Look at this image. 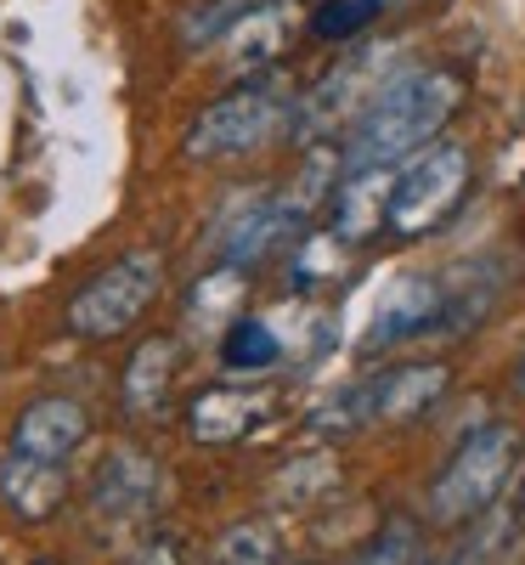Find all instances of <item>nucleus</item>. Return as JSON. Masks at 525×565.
I'll use <instances>...</instances> for the list:
<instances>
[{
	"label": "nucleus",
	"instance_id": "obj_5",
	"mask_svg": "<svg viewBox=\"0 0 525 565\" xmlns=\"http://www.w3.org/2000/svg\"><path fill=\"white\" fill-rule=\"evenodd\" d=\"M469 153L458 141H429L418 148L401 170H396V193H390V226L385 238H424V232H436L458 215L463 193H469Z\"/></svg>",
	"mask_w": 525,
	"mask_h": 565
},
{
	"label": "nucleus",
	"instance_id": "obj_17",
	"mask_svg": "<svg viewBox=\"0 0 525 565\" xmlns=\"http://www.w3.org/2000/svg\"><path fill=\"white\" fill-rule=\"evenodd\" d=\"M277 356H282V340H277V328L260 322V317H237L226 328V340H221V362L232 373H266Z\"/></svg>",
	"mask_w": 525,
	"mask_h": 565
},
{
	"label": "nucleus",
	"instance_id": "obj_11",
	"mask_svg": "<svg viewBox=\"0 0 525 565\" xmlns=\"http://www.w3.org/2000/svg\"><path fill=\"white\" fill-rule=\"evenodd\" d=\"M390 193H396V164L340 175V186H333V238L373 244L390 226Z\"/></svg>",
	"mask_w": 525,
	"mask_h": 565
},
{
	"label": "nucleus",
	"instance_id": "obj_23",
	"mask_svg": "<svg viewBox=\"0 0 525 565\" xmlns=\"http://www.w3.org/2000/svg\"><path fill=\"white\" fill-rule=\"evenodd\" d=\"M125 565H193V554H186V543L181 537H170V532H159V537H148Z\"/></svg>",
	"mask_w": 525,
	"mask_h": 565
},
{
	"label": "nucleus",
	"instance_id": "obj_14",
	"mask_svg": "<svg viewBox=\"0 0 525 565\" xmlns=\"http://www.w3.org/2000/svg\"><path fill=\"white\" fill-rule=\"evenodd\" d=\"M266 413H271V396L266 391L215 385V391L193 396V407H186V436H193L199 447H226L237 436H249Z\"/></svg>",
	"mask_w": 525,
	"mask_h": 565
},
{
	"label": "nucleus",
	"instance_id": "obj_6",
	"mask_svg": "<svg viewBox=\"0 0 525 565\" xmlns=\"http://www.w3.org/2000/svg\"><path fill=\"white\" fill-rule=\"evenodd\" d=\"M159 289H164V255L159 249H130L74 295L68 328L79 340H114L159 300Z\"/></svg>",
	"mask_w": 525,
	"mask_h": 565
},
{
	"label": "nucleus",
	"instance_id": "obj_3",
	"mask_svg": "<svg viewBox=\"0 0 525 565\" xmlns=\"http://www.w3.org/2000/svg\"><path fill=\"white\" fill-rule=\"evenodd\" d=\"M294 97L289 85L271 79V74H249L237 90H226L221 103H210L193 130H186V159H237V153H255L266 141L289 125Z\"/></svg>",
	"mask_w": 525,
	"mask_h": 565
},
{
	"label": "nucleus",
	"instance_id": "obj_13",
	"mask_svg": "<svg viewBox=\"0 0 525 565\" xmlns=\"http://www.w3.org/2000/svg\"><path fill=\"white\" fill-rule=\"evenodd\" d=\"M68 498V469L63 463H45V458H29V452H7L0 458V503H7L18 521L40 526L52 521Z\"/></svg>",
	"mask_w": 525,
	"mask_h": 565
},
{
	"label": "nucleus",
	"instance_id": "obj_2",
	"mask_svg": "<svg viewBox=\"0 0 525 565\" xmlns=\"http://www.w3.org/2000/svg\"><path fill=\"white\" fill-rule=\"evenodd\" d=\"M519 469V436L508 424H486V430H474L452 463L436 476L429 487V521L436 526H463V521H481V514L508 492Z\"/></svg>",
	"mask_w": 525,
	"mask_h": 565
},
{
	"label": "nucleus",
	"instance_id": "obj_25",
	"mask_svg": "<svg viewBox=\"0 0 525 565\" xmlns=\"http://www.w3.org/2000/svg\"><path fill=\"white\" fill-rule=\"evenodd\" d=\"M418 565H447V559H418Z\"/></svg>",
	"mask_w": 525,
	"mask_h": 565
},
{
	"label": "nucleus",
	"instance_id": "obj_9",
	"mask_svg": "<svg viewBox=\"0 0 525 565\" xmlns=\"http://www.w3.org/2000/svg\"><path fill=\"white\" fill-rule=\"evenodd\" d=\"M90 441V413L74 396H40L18 413L12 424V452L45 458V463H63Z\"/></svg>",
	"mask_w": 525,
	"mask_h": 565
},
{
	"label": "nucleus",
	"instance_id": "obj_10",
	"mask_svg": "<svg viewBox=\"0 0 525 565\" xmlns=\"http://www.w3.org/2000/svg\"><path fill=\"white\" fill-rule=\"evenodd\" d=\"M362 385H367V424H413L418 413H429L447 396L452 373L441 362H407L390 373H373Z\"/></svg>",
	"mask_w": 525,
	"mask_h": 565
},
{
	"label": "nucleus",
	"instance_id": "obj_16",
	"mask_svg": "<svg viewBox=\"0 0 525 565\" xmlns=\"http://www.w3.org/2000/svg\"><path fill=\"white\" fill-rule=\"evenodd\" d=\"M226 52H232V68H260V63H271L277 52H282V12L277 7H255V12H244L237 18V29H232V40H226Z\"/></svg>",
	"mask_w": 525,
	"mask_h": 565
},
{
	"label": "nucleus",
	"instance_id": "obj_21",
	"mask_svg": "<svg viewBox=\"0 0 525 565\" xmlns=\"http://www.w3.org/2000/svg\"><path fill=\"white\" fill-rule=\"evenodd\" d=\"M215 565H271V532L266 526H232L215 543Z\"/></svg>",
	"mask_w": 525,
	"mask_h": 565
},
{
	"label": "nucleus",
	"instance_id": "obj_8",
	"mask_svg": "<svg viewBox=\"0 0 525 565\" xmlns=\"http://www.w3.org/2000/svg\"><path fill=\"white\" fill-rule=\"evenodd\" d=\"M153 503H159V463L141 447H114L97 469V481H90V509L103 521L125 526V521H141Z\"/></svg>",
	"mask_w": 525,
	"mask_h": 565
},
{
	"label": "nucleus",
	"instance_id": "obj_20",
	"mask_svg": "<svg viewBox=\"0 0 525 565\" xmlns=\"http://www.w3.org/2000/svg\"><path fill=\"white\" fill-rule=\"evenodd\" d=\"M351 565H418V526L413 521H390Z\"/></svg>",
	"mask_w": 525,
	"mask_h": 565
},
{
	"label": "nucleus",
	"instance_id": "obj_18",
	"mask_svg": "<svg viewBox=\"0 0 525 565\" xmlns=\"http://www.w3.org/2000/svg\"><path fill=\"white\" fill-rule=\"evenodd\" d=\"M340 249H345V238H333V232L300 238V255H294V266H289V282H294V289H322V282H340V277H345Z\"/></svg>",
	"mask_w": 525,
	"mask_h": 565
},
{
	"label": "nucleus",
	"instance_id": "obj_12",
	"mask_svg": "<svg viewBox=\"0 0 525 565\" xmlns=\"http://www.w3.org/2000/svg\"><path fill=\"white\" fill-rule=\"evenodd\" d=\"M436 317H441V277H401V282H390V295L378 306L362 345L390 351L401 340H424V334H436Z\"/></svg>",
	"mask_w": 525,
	"mask_h": 565
},
{
	"label": "nucleus",
	"instance_id": "obj_1",
	"mask_svg": "<svg viewBox=\"0 0 525 565\" xmlns=\"http://www.w3.org/2000/svg\"><path fill=\"white\" fill-rule=\"evenodd\" d=\"M458 108H463V74H452V68L401 74L385 97L351 125V141L340 148V170L351 175V170H378V164L413 159L424 141L441 136V125Z\"/></svg>",
	"mask_w": 525,
	"mask_h": 565
},
{
	"label": "nucleus",
	"instance_id": "obj_15",
	"mask_svg": "<svg viewBox=\"0 0 525 565\" xmlns=\"http://www.w3.org/2000/svg\"><path fill=\"white\" fill-rule=\"evenodd\" d=\"M170 380H175V340H164V334L159 340H141L136 356H130V367H125V407L136 418L159 413L164 396H170Z\"/></svg>",
	"mask_w": 525,
	"mask_h": 565
},
{
	"label": "nucleus",
	"instance_id": "obj_7",
	"mask_svg": "<svg viewBox=\"0 0 525 565\" xmlns=\"http://www.w3.org/2000/svg\"><path fill=\"white\" fill-rule=\"evenodd\" d=\"M300 226V204L294 199H249V204H237L221 226V238H215V255L232 266V271H244L255 260H266L277 244H289V232Z\"/></svg>",
	"mask_w": 525,
	"mask_h": 565
},
{
	"label": "nucleus",
	"instance_id": "obj_22",
	"mask_svg": "<svg viewBox=\"0 0 525 565\" xmlns=\"http://www.w3.org/2000/svg\"><path fill=\"white\" fill-rule=\"evenodd\" d=\"M497 514V526H503V537H508V548H519L525 543V463L514 469V481H508V498L492 509Z\"/></svg>",
	"mask_w": 525,
	"mask_h": 565
},
{
	"label": "nucleus",
	"instance_id": "obj_26",
	"mask_svg": "<svg viewBox=\"0 0 525 565\" xmlns=\"http://www.w3.org/2000/svg\"><path fill=\"white\" fill-rule=\"evenodd\" d=\"M34 565H57V559H34Z\"/></svg>",
	"mask_w": 525,
	"mask_h": 565
},
{
	"label": "nucleus",
	"instance_id": "obj_19",
	"mask_svg": "<svg viewBox=\"0 0 525 565\" xmlns=\"http://www.w3.org/2000/svg\"><path fill=\"white\" fill-rule=\"evenodd\" d=\"M378 7H385V0H328V7L311 18V34L317 40H356L378 18Z\"/></svg>",
	"mask_w": 525,
	"mask_h": 565
},
{
	"label": "nucleus",
	"instance_id": "obj_24",
	"mask_svg": "<svg viewBox=\"0 0 525 565\" xmlns=\"http://www.w3.org/2000/svg\"><path fill=\"white\" fill-rule=\"evenodd\" d=\"M232 7H237V0H215V7H204V18H193V23L181 29V34H186V45H204L210 34L237 29V18H244V12H232Z\"/></svg>",
	"mask_w": 525,
	"mask_h": 565
},
{
	"label": "nucleus",
	"instance_id": "obj_4",
	"mask_svg": "<svg viewBox=\"0 0 525 565\" xmlns=\"http://www.w3.org/2000/svg\"><path fill=\"white\" fill-rule=\"evenodd\" d=\"M396 45H356V52L345 57V63H333L306 97L294 103V136L300 141H322V136H333V130H345V125H356L385 90L401 79L396 74Z\"/></svg>",
	"mask_w": 525,
	"mask_h": 565
}]
</instances>
